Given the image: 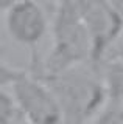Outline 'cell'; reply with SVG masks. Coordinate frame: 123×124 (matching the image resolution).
Masks as SVG:
<instances>
[{
  "instance_id": "2",
  "label": "cell",
  "mask_w": 123,
  "mask_h": 124,
  "mask_svg": "<svg viewBox=\"0 0 123 124\" xmlns=\"http://www.w3.org/2000/svg\"><path fill=\"white\" fill-rule=\"evenodd\" d=\"M53 46L44 62L34 57L37 75H58L79 64L92 62V37L75 0L59 3L52 26Z\"/></svg>"
},
{
  "instance_id": "4",
  "label": "cell",
  "mask_w": 123,
  "mask_h": 124,
  "mask_svg": "<svg viewBox=\"0 0 123 124\" xmlns=\"http://www.w3.org/2000/svg\"><path fill=\"white\" fill-rule=\"evenodd\" d=\"M5 23L14 42L36 50L48 31V20L36 0H20L5 11Z\"/></svg>"
},
{
  "instance_id": "1",
  "label": "cell",
  "mask_w": 123,
  "mask_h": 124,
  "mask_svg": "<svg viewBox=\"0 0 123 124\" xmlns=\"http://www.w3.org/2000/svg\"><path fill=\"white\" fill-rule=\"evenodd\" d=\"M87 64H79L58 75H39L59 99L64 124H87L97 118L109 101L103 75L98 73L94 62L92 67Z\"/></svg>"
},
{
  "instance_id": "3",
  "label": "cell",
  "mask_w": 123,
  "mask_h": 124,
  "mask_svg": "<svg viewBox=\"0 0 123 124\" xmlns=\"http://www.w3.org/2000/svg\"><path fill=\"white\" fill-rule=\"evenodd\" d=\"M2 84L30 124H64V112L52 87L36 73L2 67Z\"/></svg>"
},
{
  "instance_id": "6",
  "label": "cell",
  "mask_w": 123,
  "mask_h": 124,
  "mask_svg": "<svg viewBox=\"0 0 123 124\" xmlns=\"http://www.w3.org/2000/svg\"><path fill=\"white\" fill-rule=\"evenodd\" d=\"M55 2L58 3V5H59V3H64V2H69V0H55Z\"/></svg>"
},
{
  "instance_id": "5",
  "label": "cell",
  "mask_w": 123,
  "mask_h": 124,
  "mask_svg": "<svg viewBox=\"0 0 123 124\" xmlns=\"http://www.w3.org/2000/svg\"><path fill=\"white\" fill-rule=\"evenodd\" d=\"M94 124H123V99L111 98L97 115Z\"/></svg>"
}]
</instances>
